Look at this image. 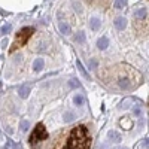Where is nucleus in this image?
<instances>
[{
	"label": "nucleus",
	"mask_w": 149,
	"mask_h": 149,
	"mask_svg": "<svg viewBox=\"0 0 149 149\" xmlns=\"http://www.w3.org/2000/svg\"><path fill=\"white\" fill-rule=\"evenodd\" d=\"M146 9L145 8H139V9H136V12H134V18L137 19V21H143L145 18H146Z\"/></svg>",
	"instance_id": "obj_7"
},
{
	"label": "nucleus",
	"mask_w": 149,
	"mask_h": 149,
	"mask_svg": "<svg viewBox=\"0 0 149 149\" xmlns=\"http://www.w3.org/2000/svg\"><path fill=\"white\" fill-rule=\"evenodd\" d=\"M115 27H116V30L122 31L124 29L127 27V19L124 18V17H118V18L115 19Z\"/></svg>",
	"instance_id": "obj_4"
},
{
	"label": "nucleus",
	"mask_w": 149,
	"mask_h": 149,
	"mask_svg": "<svg viewBox=\"0 0 149 149\" xmlns=\"http://www.w3.org/2000/svg\"><path fill=\"white\" fill-rule=\"evenodd\" d=\"M90 27H91V30L97 31L98 29L102 27V21L98 19V18H93V19H91V22H90Z\"/></svg>",
	"instance_id": "obj_12"
},
{
	"label": "nucleus",
	"mask_w": 149,
	"mask_h": 149,
	"mask_svg": "<svg viewBox=\"0 0 149 149\" xmlns=\"http://www.w3.org/2000/svg\"><path fill=\"white\" fill-rule=\"evenodd\" d=\"M30 93H31V88L29 85H22L21 88L18 90V95L21 97V98H27L29 95H30Z\"/></svg>",
	"instance_id": "obj_5"
},
{
	"label": "nucleus",
	"mask_w": 149,
	"mask_h": 149,
	"mask_svg": "<svg viewBox=\"0 0 149 149\" xmlns=\"http://www.w3.org/2000/svg\"><path fill=\"white\" fill-rule=\"evenodd\" d=\"M58 29H60V31L63 33V34H69L70 30H72L70 26H69V24H66L64 21H60V22H58Z\"/></svg>",
	"instance_id": "obj_10"
},
{
	"label": "nucleus",
	"mask_w": 149,
	"mask_h": 149,
	"mask_svg": "<svg viewBox=\"0 0 149 149\" xmlns=\"http://www.w3.org/2000/svg\"><path fill=\"white\" fill-rule=\"evenodd\" d=\"M30 128V122L29 121H21V131H27Z\"/></svg>",
	"instance_id": "obj_17"
},
{
	"label": "nucleus",
	"mask_w": 149,
	"mask_h": 149,
	"mask_svg": "<svg viewBox=\"0 0 149 149\" xmlns=\"http://www.w3.org/2000/svg\"><path fill=\"white\" fill-rule=\"evenodd\" d=\"M74 118H76V115H74L73 112H64V115H63V119H64V122H72Z\"/></svg>",
	"instance_id": "obj_13"
},
{
	"label": "nucleus",
	"mask_w": 149,
	"mask_h": 149,
	"mask_svg": "<svg viewBox=\"0 0 149 149\" xmlns=\"http://www.w3.org/2000/svg\"><path fill=\"white\" fill-rule=\"evenodd\" d=\"M76 66H78V70L81 72V74L86 79V81H90V74H88V72H86V69L84 67V64L81 63V61H76Z\"/></svg>",
	"instance_id": "obj_11"
},
{
	"label": "nucleus",
	"mask_w": 149,
	"mask_h": 149,
	"mask_svg": "<svg viewBox=\"0 0 149 149\" xmlns=\"http://www.w3.org/2000/svg\"><path fill=\"white\" fill-rule=\"evenodd\" d=\"M107 139H109L110 142H113V143H118V142H121V134L116 133L115 130H110V131L107 133Z\"/></svg>",
	"instance_id": "obj_6"
},
{
	"label": "nucleus",
	"mask_w": 149,
	"mask_h": 149,
	"mask_svg": "<svg viewBox=\"0 0 149 149\" xmlns=\"http://www.w3.org/2000/svg\"><path fill=\"white\" fill-rule=\"evenodd\" d=\"M43 66H45L43 58H36V60L33 61V70H34V72H40V70L43 69Z\"/></svg>",
	"instance_id": "obj_8"
},
{
	"label": "nucleus",
	"mask_w": 149,
	"mask_h": 149,
	"mask_svg": "<svg viewBox=\"0 0 149 149\" xmlns=\"http://www.w3.org/2000/svg\"><path fill=\"white\" fill-rule=\"evenodd\" d=\"M76 40L81 42V43L85 42V33H84V31H78V33H76Z\"/></svg>",
	"instance_id": "obj_16"
},
{
	"label": "nucleus",
	"mask_w": 149,
	"mask_h": 149,
	"mask_svg": "<svg viewBox=\"0 0 149 149\" xmlns=\"http://www.w3.org/2000/svg\"><path fill=\"white\" fill-rule=\"evenodd\" d=\"M33 33H34V29L33 27H22L21 30H18L14 43H12V46L9 48V54H14L17 49H19L21 46L26 45L29 42V39L33 36Z\"/></svg>",
	"instance_id": "obj_2"
},
{
	"label": "nucleus",
	"mask_w": 149,
	"mask_h": 149,
	"mask_svg": "<svg viewBox=\"0 0 149 149\" xmlns=\"http://www.w3.org/2000/svg\"><path fill=\"white\" fill-rule=\"evenodd\" d=\"M8 30H9V26H5V27L2 29V31H8Z\"/></svg>",
	"instance_id": "obj_21"
},
{
	"label": "nucleus",
	"mask_w": 149,
	"mask_h": 149,
	"mask_svg": "<svg viewBox=\"0 0 149 149\" xmlns=\"http://www.w3.org/2000/svg\"><path fill=\"white\" fill-rule=\"evenodd\" d=\"M69 85L72 86V88H76V86H79V84H78L76 81H74V79H72V81L69 82Z\"/></svg>",
	"instance_id": "obj_19"
},
{
	"label": "nucleus",
	"mask_w": 149,
	"mask_h": 149,
	"mask_svg": "<svg viewBox=\"0 0 149 149\" xmlns=\"http://www.w3.org/2000/svg\"><path fill=\"white\" fill-rule=\"evenodd\" d=\"M91 143L90 133L84 125H76L69 134L67 143L63 149H88Z\"/></svg>",
	"instance_id": "obj_1"
},
{
	"label": "nucleus",
	"mask_w": 149,
	"mask_h": 149,
	"mask_svg": "<svg viewBox=\"0 0 149 149\" xmlns=\"http://www.w3.org/2000/svg\"><path fill=\"white\" fill-rule=\"evenodd\" d=\"M142 148H145V149H148V148H149V137L143 140V143H142Z\"/></svg>",
	"instance_id": "obj_20"
},
{
	"label": "nucleus",
	"mask_w": 149,
	"mask_h": 149,
	"mask_svg": "<svg viewBox=\"0 0 149 149\" xmlns=\"http://www.w3.org/2000/svg\"><path fill=\"white\" fill-rule=\"evenodd\" d=\"M73 103L76 104V106H82L84 103H85V100H84V97L81 95V94H76L73 97Z\"/></svg>",
	"instance_id": "obj_14"
},
{
	"label": "nucleus",
	"mask_w": 149,
	"mask_h": 149,
	"mask_svg": "<svg viewBox=\"0 0 149 149\" xmlns=\"http://www.w3.org/2000/svg\"><path fill=\"white\" fill-rule=\"evenodd\" d=\"M118 149H127V148H118Z\"/></svg>",
	"instance_id": "obj_22"
},
{
	"label": "nucleus",
	"mask_w": 149,
	"mask_h": 149,
	"mask_svg": "<svg viewBox=\"0 0 149 149\" xmlns=\"http://www.w3.org/2000/svg\"><path fill=\"white\" fill-rule=\"evenodd\" d=\"M109 46V39H107V37H100V39H98L97 40V48L98 49H106Z\"/></svg>",
	"instance_id": "obj_9"
},
{
	"label": "nucleus",
	"mask_w": 149,
	"mask_h": 149,
	"mask_svg": "<svg viewBox=\"0 0 149 149\" xmlns=\"http://www.w3.org/2000/svg\"><path fill=\"white\" fill-rule=\"evenodd\" d=\"M46 137H48V133H46V130H45V125H43L42 122H39V124L34 127L33 133L30 134L29 142H30L31 145H36V143H39V142L46 140Z\"/></svg>",
	"instance_id": "obj_3"
},
{
	"label": "nucleus",
	"mask_w": 149,
	"mask_h": 149,
	"mask_svg": "<svg viewBox=\"0 0 149 149\" xmlns=\"http://www.w3.org/2000/svg\"><path fill=\"white\" fill-rule=\"evenodd\" d=\"M133 113H134L136 116H140V115H142V109H140V106L136 104V106L133 107Z\"/></svg>",
	"instance_id": "obj_18"
},
{
	"label": "nucleus",
	"mask_w": 149,
	"mask_h": 149,
	"mask_svg": "<svg viewBox=\"0 0 149 149\" xmlns=\"http://www.w3.org/2000/svg\"><path fill=\"white\" fill-rule=\"evenodd\" d=\"M127 5V0H115V9H124Z\"/></svg>",
	"instance_id": "obj_15"
}]
</instances>
